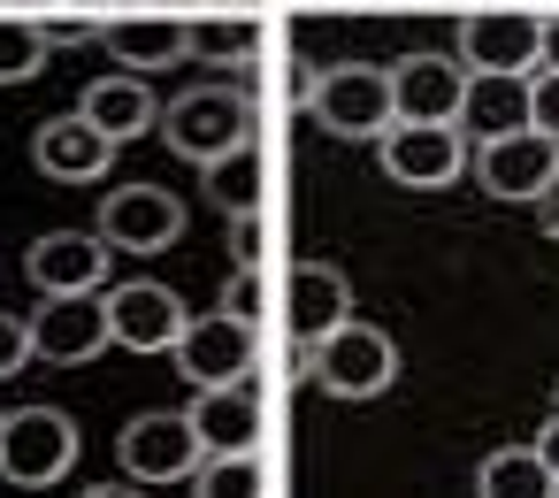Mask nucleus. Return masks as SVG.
Instances as JSON below:
<instances>
[{
  "mask_svg": "<svg viewBox=\"0 0 559 498\" xmlns=\"http://www.w3.org/2000/svg\"><path fill=\"white\" fill-rule=\"evenodd\" d=\"M162 139H169L177 162L207 169V162H223L230 146L253 139V100L238 85H192V93H177L162 108Z\"/></svg>",
  "mask_w": 559,
  "mask_h": 498,
  "instance_id": "obj_1",
  "label": "nucleus"
},
{
  "mask_svg": "<svg viewBox=\"0 0 559 498\" xmlns=\"http://www.w3.org/2000/svg\"><path fill=\"white\" fill-rule=\"evenodd\" d=\"M307 108H314V123L330 139H383L399 123L391 70H376V62H330V70H314L307 78Z\"/></svg>",
  "mask_w": 559,
  "mask_h": 498,
  "instance_id": "obj_2",
  "label": "nucleus"
},
{
  "mask_svg": "<svg viewBox=\"0 0 559 498\" xmlns=\"http://www.w3.org/2000/svg\"><path fill=\"white\" fill-rule=\"evenodd\" d=\"M78 460V422L62 406H24V414H0V475L24 483V490H47L62 483Z\"/></svg>",
  "mask_w": 559,
  "mask_h": 498,
  "instance_id": "obj_3",
  "label": "nucleus"
},
{
  "mask_svg": "<svg viewBox=\"0 0 559 498\" xmlns=\"http://www.w3.org/2000/svg\"><path fill=\"white\" fill-rule=\"evenodd\" d=\"M399 376V345L376 322H337L330 337H314V383L330 399H383Z\"/></svg>",
  "mask_w": 559,
  "mask_h": 498,
  "instance_id": "obj_4",
  "label": "nucleus"
},
{
  "mask_svg": "<svg viewBox=\"0 0 559 498\" xmlns=\"http://www.w3.org/2000/svg\"><path fill=\"white\" fill-rule=\"evenodd\" d=\"M544 47V16L528 0H483V9L460 16V62L467 70H506V78H528Z\"/></svg>",
  "mask_w": 559,
  "mask_h": 498,
  "instance_id": "obj_5",
  "label": "nucleus"
},
{
  "mask_svg": "<svg viewBox=\"0 0 559 498\" xmlns=\"http://www.w3.org/2000/svg\"><path fill=\"white\" fill-rule=\"evenodd\" d=\"M475 185H483L490 200H544V192L559 185V139H544L536 123L483 139V154H475Z\"/></svg>",
  "mask_w": 559,
  "mask_h": 498,
  "instance_id": "obj_6",
  "label": "nucleus"
},
{
  "mask_svg": "<svg viewBox=\"0 0 559 498\" xmlns=\"http://www.w3.org/2000/svg\"><path fill=\"white\" fill-rule=\"evenodd\" d=\"M100 345H116L108 292H47V307L32 315V360L78 368V360H100Z\"/></svg>",
  "mask_w": 559,
  "mask_h": 498,
  "instance_id": "obj_7",
  "label": "nucleus"
},
{
  "mask_svg": "<svg viewBox=\"0 0 559 498\" xmlns=\"http://www.w3.org/2000/svg\"><path fill=\"white\" fill-rule=\"evenodd\" d=\"M253 330H261V322H246V315H230V307L192 315V322H185V337L169 345V353H177V376H185L192 391L253 376Z\"/></svg>",
  "mask_w": 559,
  "mask_h": 498,
  "instance_id": "obj_8",
  "label": "nucleus"
},
{
  "mask_svg": "<svg viewBox=\"0 0 559 498\" xmlns=\"http://www.w3.org/2000/svg\"><path fill=\"white\" fill-rule=\"evenodd\" d=\"M376 154H383V177L406 185V192H437V185H452L467 169L460 123H391L376 139Z\"/></svg>",
  "mask_w": 559,
  "mask_h": 498,
  "instance_id": "obj_9",
  "label": "nucleus"
},
{
  "mask_svg": "<svg viewBox=\"0 0 559 498\" xmlns=\"http://www.w3.org/2000/svg\"><path fill=\"white\" fill-rule=\"evenodd\" d=\"M123 70H169V62H192V16H169V9H116V16H100V32H93Z\"/></svg>",
  "mask_w": 559,
  "mask_h": 498,
  "instance_id": "obj_10",
  "label": "nucleus"
},
{
  "mask_svg": "<svg viewBox=\"0 0 559 498\" xmlns=\"http://www.w3.org/2000/svg\"><path fill=\"white\" fill-rule=\"evenodd\" d=\"M100 238L116 253H162V246L185 238V208L162 185H123V192L100 200Z\"/></svg>",
  "mask_w": 559,
  "mask_h": 498,
  "instance_id": "obj_11",
  "label": "nucleus"
},
{
  "mask_svg": "<svg viewBox=\"0 0 559 498\" xmlns=\"http://www.w3.org/2000/svg\"><path fill=\"white\" fill-rule=\"evenodd\" d=\"M200 467V429H192V414H131V429H123V475L131 483H185Z\"/></svg>",
  "mask_w": 559,
  "mask_h": 498,
  "instance_id": "obj_12",
  "label": "nucleus"
},
{
  "mask_svg": "<svg viewBox=\"0 0 559 498\" xmlns=\"http://www.w3.org/2000/svg\"><path fill=\"white\" fill-rule=\"evenodd\" d=\"M108 261H116V246L100 230H47L39 246H24V276L39 284V299L47 292H100Z\"/></svg>",
  "mask_w": 559,
  "mask_h": 498,
  "instance_id": "obj_13",
  "label": "nucleus"
},
{
  "mask_svg": "<svg viewBox=\"0 0 559 498\" xmlns=\"http://www.w3.org/2000/svg\"><path fill=\"white\" fill-rule=\"evenodd\" d=\"M185 299L169 292V284H146V276H131V284H116L108 292V330H116V345H131V353H169L177 337H185Z\"/></svg>",
  "mask_w": 559,
  "mask_h": 498,
  "instance_id": "obj_14",
  "label": "nucleus"
},
{
  "mask_svg": "<svg viewBox=\"0 0 559 498\" xmlns=\"http://www.w3.org/2000/svg\"><path fill=\"white\" fill-rule=\"evenodd\" d=\"M460 100H467V62H452V55H406L391 70L399 123H460Z\"/></svg>",
  "mask_w": 559,
  "mask_h": 498,
  "instance_id": "obj_15",
  "label": "nucleus"
},
{
  "mask_svg": "<svg viewBox=\"0 0 559 498\" xmlns=\"http://www.w3.org/2000/svg\"><path fill=\"white\" fill-rule=\"evenodd\" d=\"M337 322H353V284H345V269H330V261H292V269H284V330H292L299 345H314V337H330Z\"/></svg>",
  "mask_w": 559,
  "mask_h": 498,
  "instance_id": "obj_16",
  "label": "nucleus"
},
{
  "mask_svg": "<svg viewBox=\"0 0 559 498\" xmlns=\"http://www.w3.org/2000/svg\"><path fill=\"white\" fill-rule=\"evenodd\" d=\"M32 154H39V169L55 177V185H100L108 177V162H116V139L93 123V116H55V123H39V139H32Z\"/></svg>",
  "mask_w": 559,
  "mask_h": 498,
  "instance_id": "obj_17",
  "label": "nucleus"
},
{
  "mask_svg": "<svg viewBox=\"0 0 559 498\" xmlns=\"http://www.w3.org/2000/svg\"><path fill=\"white\" fill-rule=\"evenodd\" d=\"M185 414H192V429H200V452H253V444H261V399H253L246 376H238V383H207Z\"/></svg>",
  "mask_w": 559,
  "mask_h": 498,
  "instance_id": "obj_18",
  "label": "nucleus"
},
{
  "mask_svg": "<svg viewBox=\"0 0 559 498\" xmlns=\"http://www.w3.org/2000/svg\"><path fill=\"white\" fill-rule=\"evenodd\" d=\"M78 116H93L116 146L146 139V131L162 123V108H154V93H146V78H139V70H123V78H93V85H85V100H78Z\"/></svg>",
  "mask_w": 559,
  "mask_h": 498,
  "instance_id": "obj_19",
  "label": "nucleus"
},
{
  "mask_svg": "<svg viewBox=\"0 0 559 498\" xmlns=\"http://www.w3.org/2000/svg\"><path fill=\"white\" fill-rule=\"evenodd\" d=\"M467 131L475 139H498V131H521L528 123V78H506V70H467V100H460Z\"/></svg>",
  "mask_w": 559,
  "mask_h": 498,
  "instance_id": "obj_20",
  "label": "nucleus"
},
{
  "mask_svg": "<svg viewBox=\"0 0 559 498\" xmlns=\"http://www.w3.org/2000/svg\"><path fill=\"white\" fill-rule=\"evenodd\" d=\"M475 490L483 498H551V467L536 460V444H498L483 467H475Z\"/></svg>",
  "mask_w": 559,
  "mask_h": 498,
  "instance_id": "obj_21",
  "label": "nucleus"
},
{
  "mask_svg": "<svg viewBox=\"0 0 559 498\" xmlns=\"http://www.w3.org/2000/svg\"><path fill=\"white\" fill-rule=\"evenodd\" d=\"M253 47H261V24L246 9H200L192 16V55L200 62H253Z\"/></svg>",
  "mask_w": 559,
  "mask_h": 498,
  "instance_id": "obj_22",
  "label": "nucleus"
},
{
  "mask_svg": "<svg viewBox=\"0 0 559 498\" xmlns=\"http://www.w3.org/2000/svg\"><path fill=\"white\" fill-rule=\"evenodd\" d=\"M207 200H215L223 215L261 208V146H253V139H246V146H230L223 162H207Z\"/></svg>",
  "mask_w": 559,
  "mask_h": 498,
  "instance_id": "obj_23",
  "label": "nucleus"
},
{
  "mask_svg": "<svg viewBox=\"0 0 559 498\" xmlns=\"http://www.w3.org/2000/svg\"><path fill=\"white\" fill-rule=\"evenodd\" d=\"M55 62V39L39 16H0V85H24Z\"/></svg>",
  "mask_w": 559,
  "mask_h": 498,
  "instance_id": "obj_24",
  "label": "nucleus"
},
{
  "mask_svg": "<svg viewBox=\"0 0 559 498\" xmlns=\"http://www.w3.org/2000/svg\"><path fill=\"white\" fill-rule=\"evenodd\" d=\"M192 483H200L207 498H253V490H261V444H253V452H200Z\"/></svg>",
  "mask_w": 559,
  "mask_h": 498,
  "instance_id": "obj_25",
  "label": "nucleus"
},
{
  "mask_svg": "<svg viewBox=\"0 0 559 498\" xmlns=\"http://www.w3.org/2000/svg\"><path fill=\"white\" fill-rule=\"evenodd\" d=\"M223 307H230V315H246V322H261V315H269V269H261V261H238V276H230Z\"/></svg>",
  "mask_w": 559,
  "mask_h": 498,
  "instance_id": "obj_26",
  "label": "nucleus"
},
{
  "mask_svg": "<svg viewBox=\"0 0 559 498\" xmlns=\"http://www.w3.org/2000/svg\"><path fill=\"white\" fill-rule=\"evenodd\" d=\"M528 123H536L544 139H559V70H536V78H528Z\"/></svg>",
  "mask_w": 559,
  "mask_h": 498,
  "instance_id": "obj_27",
  "label": "nucleus"
},
{
  "mask_svg": "<svg viewBox=\"0 0 559 498\" xmlns=\"http://www.w3.org/2000/svg\"><path fill=\"white\" fill-rule=\"evenodd\" d=\"M24 360H32V322L24 315H0V383L24 376Z\"/></svg>",
  "mask_w": 559,
  "mask_h": 498,
  "instance_id": "obj_28",
  "label": "nucleus"
},
{
  "mask_svg": "<svg viewBox=\"0 0 559 498\" xmlns=\"http://www.w3.org/2000/svg\"><path fill=\"white\" fill-rule=\"evenodd\" d=\"M230 253H238V261H261V253H269V223H261V208L230 215Z\"/></svg>",
  "mask_w": 559,
  "mask_h": 498,
  "instance_id": "obj_29",
  "label": "nucleus"
},
{
  "mask_svg": "<svg viewBox=\"0 0 559 498\" xmlns=\"http://www.w3.org/2000/svg\"><path fill=\"white\" fill-rule=\"evenodd\" d=\"M536 460L551 467V483H559V406H551V422L536 429Z\"/></svg>",
  "mask_w": 559,
  "mask_h": 498,
  "instance_id": "obj_30",
  "label": "nucleus"
},
{
  "mask_svg": "<svg viewBox=\"0 0 559 498\" xmlns=\"http://www.w3.org/2000/svg\"><path fill=\"white\" fill-rule=\"evenodd\" d=\"M536 70H559V9L544 16V47H536Z\"/></svg>",
  "mask_w": 559,
  "mask_h": 498,
  "instance_id": "obj_31",
  "label": "nucleus"
},
{
  "mask_svg": "<svg viewBox=\"0 0 559 498\" xmlns=\"http://www.w3.org/2000/svg\"><path fill=\"white\" fill-rule=\"evenodd\" d=\"M146 9H169V16H200V9H215V0H146Z\"/></svg>",
  "mask_w": 559,
  "mask_h": 498,
  "instance_id": "obj_32",
  "label": "nucleus"
}]
</instances>
